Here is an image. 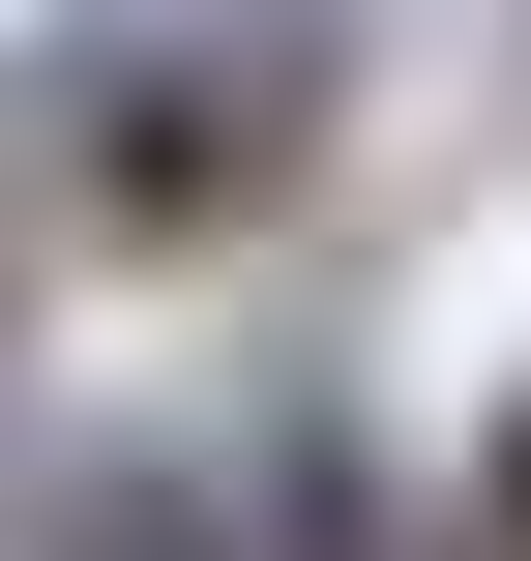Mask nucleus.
I'll return each instance as SVG.
<instances>
[{
	"instance_id": "nucleus-1",
	"label": "nucleus",
	"mask_w": 531,
	"mask_h": 561,
	"mask_svg": "<svg viewBox=\"0 0 531 561\" xmlns=\"http://www.w3.org/2000/svg\"><path fill=\"white\" fill-rule=\"evenodd\" d=\"M325 118H355L325 30H89V59H59V207H89L118 266H207V237H266V207L325 178Z\"/></svg>"
},
{
	"instance_id": "nucleus-2",
	"label": "nucleus",
	"mask_w": 531,
	"mask_h": 561,
	"mask_svg": "<svg viewBox=\"0 0 531 561\" xmlns=\"http://www.w3.org/2000/svg\"><path fill=\"white\" fill-rule=\"evenodd\" d=\"M0 561H236V503H207V444H118L89 414V444L0 473Z\"/></svg>"
},
{
	"instance_id": "nucleus-3",
	"label": "nucleus",
	"mask_w": 531,
	"mask_h": 561,
	"mask_svg": "<svg viewBox=\"0 0 531 561\" xmlns=\"http://www.w3.org/2000/svg\"><path fill=\"white\" fill-rule=\"evenodd\" d=\"M473 561H531V414H503V473H473Z\"/></svg>"
},
{
	"instance_id": "nucleus-4",
	"label": "nucleus",
	"mask_w": 531,
	"mask_h": 561,
	"mask_svg": "<svg viewBox=\"0 0 531 561\" xmlns=\"http://www.w3.org/2000/svg\"><path fill=\"white\" fill-rule=\"evenodd\" d=\"M0 325H30V237H0Z\"/></svg>"
}]
</instances>
